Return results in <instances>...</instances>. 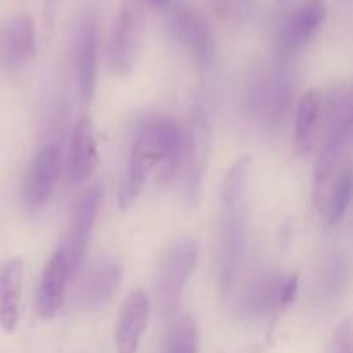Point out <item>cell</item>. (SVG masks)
Returning <instances> with one entry per match:
<instances>
[{"label":"cell","instance_id":"obj_14","mask_svg":"<svg viewBox=\"0 0 353 353\" xmlns=\"http://www.w3.org/2000/svg\"><path fill=\"white\" fill-rule=\"evenodd\" d=\"M61 174V150L55 145H45L34 159L24 183V199L31 207H40L50 199Z\"/></svg>","mask_w":353,"mask_h":353},{"label":"cell","instance_id":"obj_15","mask_svg":"<svg viewBox=\"0 0 353 353\" xmlns=\"http://www.w3.org/2000/svg\"><path fill=\"white\" fill-rule=\"evenodd\" d=\"M150 319V302L141 290L131 293L116 327L117 353H137Z\"/></svg>","mask_w":353,"mask_h":353},{"label":"cell","instance_id":"obj_25","mask_svg":"<svg viewBox=\"0 0 353 353\" xmlns=\"http://www.w3.org/2000/svg\"><path fill=\"white\" fill-rule=\"evenodd\" d=\"M330 353H353V336L350 319H345L336 327L330 345Z\"/></svg>","mask_w":353,"mask_h":353},{"label":"cell","instance_id":"obj_11","mask_svg":"<svg viewBox=\"0 0 353 353\" xmlns=\"http://www.w3.org/2000/svg\"><path fill=\"white\" fill-rule=\"evenodd\" d=\"M74 64L79 93L86 103L92 102L99 69V23L93 14H86L79 21L74 41Z\"/></svg>","mask_w":353,"mask_h":353},{"label":"cell","instance_id":"obj_3","mask_svg":"<svg viewBox=\"0 0 353 353\" xmlns=\"http://www.w3.org/2000/svg\"><path fill=\"white\" fill-rule=\"evenodd\" d=\"M293 79L283 65H268L252 74L247 90V109L255 123L276 131L292 103Z\"/></svg>","mask_w":353,"mask_h":353},{"label":"cell","instance_id":"obj_24","mask_svg":"<svg viewBox=\"0 0 353 353\" xmlns=\"http://www.w3.org/2000/svg\"><path fill=\"white\" fill-rule=\"evenodd\" d=\"M168 353H199V327L190 316L176 323L169 338Z\"/></svg>","mask_w":353,"mask_h":353},{"label":"cell","instance_id":"obj_4","mask_svg":"<svg viewBox=\"0 0 353 353\" xmlns=\"http://www.w3.org/2000/svg\"><path fill=\"white\" fill-rule=\"evenodd\" d=\"M199 261V245L193 238L181 236L172 241L159 262L155 274V295L165 317L178 312L183 293Z\"/></svg>","mask_w":353,"mask_h":353},{"label":"cell","instance_id":"obj_9","mask_svg":"<svg viewBox=\"0 0 353 353\" xmlns=\"http://www.w3.org/2000/svg\"><path fill=\"white\" fill-rule=\"evenodd\" d=\"M172 30L190 50L196 68L209 71L216 61V38L205 17L186 3H179L172 12Z\"/></svg>","mask_w":353,"mask_h":353},{"label":"cell","instance_id":"obj_19","mask_svg":"<svg viewBox=\"0 0 353 353\" xmlns=\"http://www.w3.org/2000/svg\"><path fill=\"white\" fill-rule=\"evenodd\" d=\"M155 169V161L152 152L145 145L143 140L134 138V143L131 147L130 159H128V169L124 174L123 183L119 186L117 193V202L123 210L131 209L140 199L143 186L147 183L150 172Z\"/></svg>","mask_w":353,"mask_h":353},{"label":"cell","instance_id":"obj_22","mask_svg":"<svg viewBox=\"0 0 353 353\" xmlns=\"http://www.w3.org/2000/svg\"><path fill=\"white\" fill-rule=\"evenodd\" d=\"M348 281V257L341 250L327 252L319 268V292L324 300L333 302L341 296Z\"/></svg>","mask_w":353,"mask_h":353},{"label":"cell","instance_id":"obj_23","mask_svg":"<svg viewBox=\"0 0 353 353\" xmlns=\"http://www.w3.org/2000/svg\"><path fill=\"white\" fill-rule=\"evenodd\" d=\"M352 199V172L350 169H345L340 172L336 181L333 183L331 193L326 196V203H324V212H326V219L330 226H336L347 214L348 205H350Z\"/></svg>","mask_w":353,"mask_h":353},{"label":"cell","instance_id":"obj_5","mask_svg":"<svg viewBox=\"0 0 353 353\" xmlns=\"http://www.w3.org/2000/svg\"><path fill=\"white\" fill-rule=\"evenodd\" d=\"M145 34L141 0H124L114 17L107 43V64L116 76H128L140 57Z\"/></svg>","mask_w":353,"mask_h":353},{"label":"cell","instance_id":"obj_8","mask_svg":"<svg viewBox=\"0 0 353 353\" xmlns=\"http://www.w3.org/2000/svg\"><path fill=\"white\" fill-rule=\"evenodd\" d=\"M100 200H102V188L99 185H93L79 195L71 210L68 238L62 245L65 257H68L71 278L78 276L85 264L90 236H92L93 226H95L97 216H99Z\"/></svg>","mask_w":353,"mask_h":353},{"label":"cell","instance_id":"obj_10","mask_svg":"<svg viewBox=\"0 0 353 353\" xmlns=\"http://www.w3.org/2000/svg\"><path fill=\"white\" fill-rule=\"evenodd\" d=\"M123 279V265L117 259H99L79 279L76 299L83 309H100L116 295Z\"/></svg>","mask_w":353,"mask_h":353},{"label":"cell","instance_id":"obj_1","mask_svg":"<svg viewBox=\"0 0 353 353\" xmlns=\"http://www.w3.org/2000/svg\"><path fill=\"white\" fill-rule=\"evenodd\" d=\"M250 157L238 159L226 172L221 185L219 252H217V285L221 299L233 292L245 255V192H247Z\"/></svg>","mask_w":353,"mask_h":353},{"label":"cell","instance_id":"obj_17","mask_svg":"<svg viewBox=\"0 0 353 353\" xmlns=\"http://www.w3.org/2000/svg\"><path fill=\"white\" fill-rule=\"evenodd\" d=\"M99 165L93 124L88 117H79L72 128L71 147H69V178L72 185L86 181Z\"/></svg>","mask_w":353,"mask_h":353},{"label":"cell","instance_id":"obj_6","mask_svg":"<svg viewBox=\"0 0 353 353\" xmlns=\"http://www.w3.org/2000/svg\"><path fill=\"white\" fill-rule=\"evenodd\" d=\"M137 138L143 140L154 155L159 179L164 185L174 181L183 168L185 130L168 116H148L138 124Z\"/></svg>","mask_w":353,"mask_h":353},{"label":"cell","instance_id":"obj_12","mask_svg":"<svg viewBox=\"0 0 353 353\" xmlns=\"http://www.w3.org/2000/svg\"><path fill=\"white\" fill-rule=\"evenodd\" d=\"M327 14L324 0H302L288 19L285 21L281 34H279V52L281 55H293L305 47L314 34L319 31Z\"/></svg>","mask_w":353,"mask_h":353},{"label":"cell","instance_id":"obj_7","mask_svg":"<svg viewBox=\"0 0 353 353\" xmlns=\"http://www.w3.org/2000/svg\"><path fill=\"white\" fill-rule=\"evenodd\" d=\"M212 143V124L209 109L203 102H196L190 114L188 128L185 130V155H183V171H185L186 200L196 207L202 199L203 178H205L207 162L210 157Z\"/></svg>","mask_w":353,"mask_h":353},{"label":"cell","instance_id":"obj_20","mask_svg":"<svg viewBox=\"0 0 353 353\" xmlns=\"http://www.w3.org/2000/svg\"><path fill=\"white\" fill-rule=\"evenodd\" d=\"M24 264L19 257L0 264V326L12 333L19 323V302L23 290Z\"/></svg>","mask_w":353,"mask_h":353},{"label":"cell","instance_id":"obj_26","mask_svg":"<svg viewBox=\"0 0 353 353\" xmlns=\"http://www.w3.org/2000/svg\"><path fill=\"white\" fill-rule=\"evenodd\" d=\"M148 3H150L154 9H164V7H168L169 3H171V0H148Z\"/></svg>","mask_w":353,"mask_h":353},{"label":"cell","instance_id":"obj_21","mask_svg":"<svg viewBox=\"0 0 353 353\" xmlns=\"http://www.w3.org/2000/svg\"><path fill=\"white\" fill-rule=\"evenodd\" d=\"M324 97L319 90H309L300 99L295 114V148L300 155H309L314 145L317 124L323 114Z\"/></svg>","mask_w":353,"mask_h":353},{"label":"cell","instance_id":"obj_18","mask_svg":"<svg viewBox=\"0 0 353 353\" xmlns=\"http://www.w3.org/2000/svg\"><path fill=\"white\" fill-rule=\"evenodd\" d=\"M281 276L278 274H264L255 279L245 293L241 295L238 310L241 317L250 321L264 319L271 314L281 312L279 307V293L283 285Z\"/></svg>","mask_w":353,"mask_h":353},{"label":"cell","instance_id":"obj_2","mask_svg":"<svg viewBox=\"0 0 353 353\" xmlns=\"http://www.w3.org/2000/svg\"><path fill=\"white\" fill-rule=\"evenodd\" d=\"M353 133V100L347 86H340L331 92L326 103L324 130L321 138L319 155L316 165L314 200L319 209H324L331 178L336 171L338 161L348 147Z\"/></svg>","mask_w":353,"mask_h":353},{"label":"cell","instance_id":"obj_13","mask_svg":"<svg viewBox=\"0 0 353 353\" xmlns=\"http://www.w3.org/2000/svg\"><path fill=\"white\" fill-rule=\"evenodd\" d=\"M69 278V264L65 257L64 248L59 247L57 252L52 255L45 264L41 272V281L38 286L37 302H34V312L40 319H52L62 309L65 295V285Z\"/></svg>","mask_w":353,"mask_h":353},{"label":"cell","instance_id":"obj_16","mask_svg":"<svg viewBox=\"0 0 353 353\" xmlns=\"http://www.w3.org/2000/svg\"><path fill=\"white\" fill-rule=\"evenodd\" d=\"M37 52V33L34 21L30 14L12 17L0 34V57L7 65L26 64Z\"/></svg>","mask_w":353,"mask_h":353}]
</instances>
